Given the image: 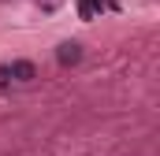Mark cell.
<instances>
[{
    "mask_svg": "<svg viewBox=\"0 0 160 156\" xmlns=\"http://www.w3.org/2000/svg\"><path fill=\"white\" fill-rule=\"evenodd\" d=\"M101 7H104V0H78V15H82V19L101 15Z\"/></svg>",
    "mask_w": 160,
    "mask_h": 156,
    "instance_id": "cell-3",
    "label": "cell"
},
{
    "mask_svg": "<svg viewBox=\"0 0 160 156\" xmlns=\"http://www.w3.org/2000/svg\"><path fill=\"white\" fill-rule=\"evenodd\" d=\"M8 82H11V71H8V67H4V63H0V89H4V85H8Z\"/></svg>",
    "mask_w": 160,
    "mask_h": 156,
    "instance_id": "cell-4",
    "label": "cell"
},
{
    "mask_svg": "<svg viewBox=\"0 0 160 156\" xmlns=\"http://www.w3.org/2000/svg\"><path fill=\"white\" fill-rule=\"evenodd\" d=\"M56 60H60V67H75L82 60V45L78 41H63V45L56 48Z\"/></svg>",
    "mask_w": 160,
    "mask_h": 156,
    "instance_id": "cell-1",
    "label": "cell"
},
{
    "mask_svg": "<svg viewBox=\"0 0 160 156\" xmlns=\"http://www.w3.org/2000/svg\"><path fill=\"white\" fill-rule=\"evenodd\" d=\"M8 71H11V78H15V82H30V78L38 75V71H34V63H30V60H15V63H11V67H8Z\"/></svg>",
    "mask_w": 160,
    "mask_h": 156,
    "instance_id": "cell-2",
    "label": "cell"
},
{
    "mask_svg": "<svg viewBox=\"0 0 160 156\" xmlns=\"http://www.w3.org/2000/svg\"><path fill=\"white\" fill-rule=\"evenodd\" d=\"M45 7H56V0H48V4H45Z\"/></svg>",
    "mask_w": 160,
    "mask_h": 156,
    "instance_id": "cell-5",
    "label": "cell"
}]
</instances>
